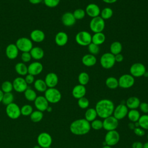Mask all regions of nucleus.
<instances>
[{"label":"nucleus","instance_id":"f257e3e1","mask_svg":"<svg viewBox=\"0 0 148 148\" xmlns=\"http://www.w3.org/2000/svg\"><path fill=\"white\" fill-rule=\"evenodd\" d=\"M114 108V104L112 101L108 99H102L97 102L95 109L98 116L104 119L113 115Z\"/></svg>","mask_w":148,"mask_h":148},{"label":"nucleus","instance_id":"f03ea898","mask_svg":"<svg viewBox=\"0 0 148 148\" xmlns=\"http://www.w3.org/2000/svg\"><path fill=\"white\" fill-rule=\"evenodd\" d=\"M91 130L90 123L85 119H79L74 120L69 126L70 131L75 135H84L89 132Z\"/></svg>","mask_w":148,"mask_h":148},{"label":"nucleus","instance_id":"7ed1b4c3","mask_svg":"<svg viewBox=\"0 0 148 148\" xmlns=\"http://www.w3.org/2000/svg\"><path fill=\"white\" fill-rule=\"evenodd\" d=\"M45 97L51 103H57L61 99V93L56 88H47L45 92Z\"/></svg>","mask_w":148,"mask_h":148},{"label":"nucleus","instance_id":"20e7f679","mask_svg":"<svg viewBox=\"0 0 148 148\" xmlns=\"http://www.w3.org/2000/svg\"><path fill=\"white\" fill-rule=\"evenodd\" d=\"M90 28L94 33L102 32L105 27V20L101 17L98 16L92 18L90 22Z\"/></svg>","mask_w":148,"mask_h":148},{"label":"nucleus","instance_id":"39448f33","mask_svg":"<svg viewBox=\"0 0 148 148\" xmlns=\"http://www.w3.org/2000/svg\"><path fill=\"white\" fill-rule=\"evenodd\" d=\"M115 63L114 55L112 54L111 53H105L103 54L100 58V64L104 69H109L113 68Z\"/></svg>","mask_w":148,"mask_h":148},{"label":"nucleus","instance_id":"423d86ee","mask_svg":"<svg viewBox=\"0 0 148 148\" xmlns=\"http://www.w3.org/2000/svg\"><path fill=\"white\" fill-rule=\"evenodd\" d=\"M15 45L19 51L23 52H29L33 47L32 41L26 37H21L18 38Z\"/></svg>","mask_w":148,"mask_h":148},{"label":"nucleus","instance_id":"0eeeda50","mask_svg":"<svg viewBox=\"0 0 148 148\" xmlns=\"http://www.w3.org/2000/svg\"><path fill=\"white\" fill-rule=\"evenodd\" d=\"M75 40L80 46H87L91 43L92 36L88 32L82 31L76 35Z\"/></svg>","mask_w":148,"mask_h":148},{"label":"nucleus","instance_id":"6e6552de","mask_svg":"<svg viewBox=\"0 0 148 148\" xmlns=\"http://www.w3.org/2000/svg\"><path fill=\"white\" fill-rule=\"evenodd\" d=\"M130 72L133 77H140L146 74V68L142 63L135 62L130 66Z\"/></svg>","mask_w":148,"mask_h":148},{"label":"nucleus","instance_id":"1a4fd4ad","mask_svg":"<svg viewBox=\"0 0 148 148\" xmlns=\"http://www.w3.org/2000/svg\"><path fill=\"white\" fill-rule=\"evenodd\" d=\"M120 140V134L116 130L107 131L105 136V143L106 145L113 146L118 143Z\"/></svg>","mask_w":148,"mask_h":148},{"label":"nucleus","instance_id":"9d476101","mask_svg":"<svg viewBox=\"0 0 148 148\" xmlns=\"http://www.w3.org/2000/svg\"><path fill=\"white\" fill-rule=\"evenodd\" d=\"M119 87L122 88H129L135 83V78L131 74H124L118 79Z\"/></svg>","mask_w":148,"mask_h":148},{"label":"nucleus","instance_id":"9b49d317","mask_svg":"<svg viewBox=\"0 0 148 148\" xmlns=\"http://www.w3.org/2000/svg\"><path fill=\"white\" fill-rule=\"evenodd\" d=\"M6 115L11 119H17L21 115L20 108L16 103H11L6 106Z\"/></svg>","mask_w":148,"mask_h":148},{"label":"nucleus","instance_id":"f8f14e48","mask_svg":"<svg viewBox=\"0 0 148 148\" xmlns=\"http://www.w3.org/2000/svg\"><path fill=\"white\" fill-rule=\"evenodd\" d=\"M37 142L42 148H49L52 143V138L49 133L43 132L38 135Z\"/></svg>","mask_w":148,"mask_h":148},{"label":"nucleus","instance_id":"ddd939ff","mask_svg":"<svg viewBox=\"0 0 148 148\" xmlns=\"http://www.w3.org/2000/svg\"><path fill=\"white\" fill-rule=\"evenodd\" d=\"M103 128L107 131L116 130L119 125V120L113 115L103 119Z\"/></svg>","mask_w":148,"mask_h":148},{"label":"nucleus","instance_id":"4468645a","mask_svg":"<svg viewBox=\"0 0 148 148\" xmlns=\"http://www.w3.org/2000/svg\"><path fill=\"white\" fill-rule=\"evenodd\" d=\"M128 108L125 103H120L114 108L113 116L118 120L125 118L128 114Z\"/></svg>","mask_w":148,"mask_h":148},{"label":"nucleus","instance_id":"2eb2a0df","mask_svg":"<svg viewBox=\"0 0 148 148\" xmlns=\"http://www.w3.org/2000/svg\"><path fill=\"white\" fill-rule=\"evenodd\" d=\"M12 84L14 90L17 92H24L28 88V84L24 78L22 77H16L13 80Z\"/></svg>","mask_w":148,"mask_h":148},{"label":"nucleus","instance_id":"dca6fc26","mask_svg":"<svg viewBox=\"0 0 148 148\" xmlns=\"http://www.w3.org/2000/svg\"><path fill=\"white\" fill-rule=\"evenodd\" d=\"M34 102V105L36 109L38 110H39L40 112H45L47 108L49 106V102L47 101L45 96L39 95L37 96L36 99H35Z\"/></svg>","mask_w":148,"mask_h":148},{"label":"nucleus","instance_id":"f3484780","mask_svg":"<svg viewBox=\"0 0 148 148\" xmlns=\"http://www.w3.org/2000/svg\"><path fill=\"white\" fill-rule=\"evenodd\" d=\"M86 14L91 18L96 17L99 16L101 9L99 6L95 3H91L87 5L85 9Z\"/></svg>","mask_w":148,"mask_h":148},{"label":"nucleus","instance_id":"a211bd4d","mask_svg":"<svg viewBox=\"0 0 148 148\" xmlns=\"http://www.w3.org/2000/svg\"><path fill=\"white\" fill-rule=\"evenodd\" d=\"M43 69V66L40 62L35 61L31 62L28 66V73H29L33 76L39 75L42 73Z\"/></svg>","mask_w":148,"mask_h":148},{"label":"nucleus","instance_id":"6ab92c4d","mask_svg":"<svg viewBox=\"0 0 148 148\" xmlns=\"http://www.w3.org/2000/svg\"><path fill=\"white\" fill-rule=\"evenodd\" d=\"M44 80L48 88H53L55 87L58 83V77L56 73L50 72L46 75Z\"/></svg>","mask_w":148,"mask_h":148},{"label":"nucleus","instance_id":"aec40b11","mask_svg":"<svg viewBox=\"0 0 148 148\" xmlns=\"http://www.w3.org/2000/svg\"><path fill=\"white\" fill-rule=\"evenodd\" d=\"M76 20L75 19L73 13L70 12H66L64 13L61 17V21L64 25L66 27H72L75 23Z\"/></svg>","mask_w":148,"mask_h":148},{"label":"nucleus","instance_id":"412c9836","mask_svg":"<svg viewBox=\"0 0 148 148\" xmlns=\"http://www.w3.org/2000/svg\"><path fill=\"white\" fill-rule=\"evenodd\" d=\"M18 49L16 45L13 43H10L7 46L5 50L6 57L10 60L16 59L18 55Z\"/></svg>","mask_w":148,"mask_h":148},{"label":"nucleus","instance_id":"4be33fe9","mask_svg":"<svg viewBox=\"0 0 148 148\" xmlns=\"http://www.w3.org/2000/svg\"><path fill=\"white\" fill-rule=\"evenodd\" d=\"M86 94V88L85 86L80 84L76 85L72 90V94L76 99H79L84 97Z\"/></svg>","mask_w":148,"mask_h":148},{"label":"nucleus","instance_id":"5701e85b","mask_svg":"<svg viewBox=\"0 0 148 148\" xmlns=\"http://www.w3.org/2000/svg\"><path fill=\"white\" fill-rule=\"evenodd\" d=\"M45 34L44 32L40 29H34L30 34V39L34 42H42L45 40Z\"/></svg>","mask_w":148,"mask_h":148},{"label":"nucleus","instance_id":"b1692460","mask_svg":"<svg viewBox=\"0 0 148 148\" xmlns=\"http://www.w3.org/2000/svg\"><path fill=\"white\" fill-rule=\"evenodd\" d=\"M68 41L67 34L63 31L58 32L55 36V42L58 46H65Z\"/></svg>","mask_w":148,"mask_h":148},{"label":"nucleus","instance_id":"393cba45","mask_svg":"<svg viewBox=\"0 0 148 148\" xmlns=\"http://www.w3.org/2000/svg\"><path fill=\"white\" fill-rule=\"evenodd\" d=\"M97 60L94 55L91 54H87L83 56L82 58V64L88 67H91L95 65L97 63Z\"/></svg>","mask_w":148,"mask_h":148},{"label":"nucleus","instance_id":"a878e982","mask_svg":"<svg viewBox=\"0 0 148 148\" xmlns=\"http://www.w3.org/2000/svg\"><path fill=\"white\" fill-rule=\"evenodd\" d=\"M140 103V99L138 97L134 96L129 97L127 99L125 104L130 109H136L139 108Z\"/></svg>","mask_w":148,"mask_h":148},{"label":"nucleus","instance_id":"bb28decb","mask_svg":"<svg viewBox=\"0 0 148 148\" xmlns=\"http://www.w3.org/2000/svg\"><path fill=\"white\" fill-rule=\"evenodd\" d=\"M29 53L31 55L32 58H34L36 60H40L42 59L45 54L43 50L38 46L33 47Z\"/></svg>","mask_w":148,"mask_h":148},{"label":"nucleus","instance_id":"cd10ccee","mask_svg":"<svg viewBox=\"0 0 148 148\" xmlns=\"http://www.w3.org/2000/svg\"><path fill=\"white\" fill-rule=\"evenodd\" d=\"M34 86L35 89L40 92H45L48 88L45 80L41 79L35 80L34 83Z\"/></svg>","mask_w":148,"mask_h":148},{"label":"nucleus","instance_id":"c85d7f7f","mask_svg":"<svg viewBox=\"0 0 148 148\" xmlns=\"http://www.w3.org/2000/svg\"><path fill=\"white\" fill-rule=\"evenodd\" d=\"M105 39L106 36L103 32L94 33V34L92 36L91 42L99 46L105 42Z\"/></svg>","mask_w":148,"mask_h":148},{"label":"nucleus","instance_id":"c756f323","mask_svg":"<svg viewBox=\"0 0 148 148\" xmlns=\"http://www.w3.org/2000/svg\"><path fill=\"white\" fill-rule=\"evenodd\" d=\"M16 73L20 76H25L28 74V66L24 62H18L15 65Z\"/></svg>","mask_w":148,"mask_h":148},{"label":"nucleus","instance_id":"7c9ffc66","mask_svg":"<svg viewBox=\"0 0 148 148\" xmlns=\"http://www.w3.org/2000/svg\"><path fill=\"white\" fill-rule=\"evenodd\" d=\"M123 50L122 44L118 41L113 42L111 43L110 46V53L113 55H116L121 53Z\"/></svg>","mask_w":148,"mask_h":148},{"label":"nucleus","instance_id":"2f4dec72","mask_svg":"<svg viewBox=\"0 0 148 148\" xmlns=\"http://www.w3.org/2000/svg\"><path fill=\"white\" fill-rule=\"evenodd\" d=\"M97 116L98 115H97L96 110L95 109V108H90L87 109L84 114V117H85L84 119L90 123L92 121L95 119H96Z\"/></svg>","mask_w":148,"mask_h":148},{"label":"nucleus","instance_id":"473e14b6","mask_svg":"<svg viewBox=\"0 0 148 148\" xmlns=\"http://www.w3.org/2000/svg\"><path fill=\"white\" fill-rule=\"evenodd\" d=\"M105 84L109 89H116L119 87L118 79L113 76L108 77L105 80Z\"/></svg>","mask_w":148,"mask_h":148},{"label":"nucleus","instance_id":"72a5a7b5","mask_svg":"<svg viewBox=\"0 0 148 148\" xmlns=\"http://www.w3.org/2000/svg\"><path fill=\"white\" fill-rule=\"evenodd\" d=\"M127 117L132 123L138 122L140 117V112L136 109H130L128 110Z\"/></svg>","mask_w":148,"mask_h":148},{"label":"nucleus","instance_id":"f704fd0d","mask_svg":"<svg viewBox=\"0 0 148 148\" xmlns=\"http://www.w3.org/2000/svg\"><path fill=\"white\" fill-rule=\"evenodd\" d=\"M24 94L25 98L28 101H34L37 97L36 91L34 90L29 87H28L24 92Z\"/></svg>","mask_w":148,"mask_h":148},{"label":"nucleus","instance_id":"c9c22d12","mask_svg":"<svg viewBox=\"0 0 148 148\" xmlns=\"http://www.w3.org/2000/svg\"><path fill=\"white\" fill-rule=\"evenodd\" d=\"M31 120L34 123H38L40 121L43 117V113L42 112L36 110L32 112L29 116Z\"/></svg>","mask_w":148,"mask_h":148},{"label":"nucleus","instance_id":"e433bc0d","mask_svg":"<svg viewBox=\"0 0 148 148\" xmlns=\"http://www.w3.org/2000/svg\"><path fill=\"white\" fill-rule=\"evenodd\" d=\"M113 14V10L109 7H106L103 8L102 10H101L100 16L105 20L110 18Z\"/></svg>","mask_w":148,"mask_h":148},{"label":"nucleus","instance_id":"4c0bfd02","mask_svg":"<svg viewBox=\"0 0 148 148\" xmlns=\"http://www.w3.org/2000/svg\"><path fill=\"white\" fill-rule=\"evenodd\" d=\"M138 123L139 127L144 130H148V114H145L140 116Z\"/></svg>","mask_w":148,"mask_h":148},{"label":"nucleus","instance_id":"58836bf2","mask_svg":"<svg viewBox=\"0 0 148 148\" xmlns=\"http://www.w3.org/2000/svg\"><path fill=\"white\" fill-rule=\"evenodd\" d=\"M90 80L89 75L86 72H82L78 76V82L80 84L86 86Z\"/></svg>","mask_w":148,"mask_h":148},{"label":"nucleus","instance_id":"ea45409f","mask_svg":"<svg viewBox=\"0 0 148 148\" xmlns=\"http://www.w3.org/2000/svg\"><path fill=\"white\" fill-rule=\"evenodd\" d=\"M14 101V95L11 92H6L3 94L2 103L7 106L8 105L13 103Z\"/></svg>","mask_w":148,"mask_h":148},{"label":"nucleus","instance_id":"a19ab883","mask_svg":"<svg viewBox=\"0 0 148 148\" xmlns=\"http://www.w3.org/2000/svg\"><path fill=\"white\" fill-rule=\"evenodd\" d=\"M1 90L3 91V93L11 92L13 90L12 83L8 80L3 82L1 84Z\"/></svg>","mask_w":148,"mask_h":148},{"label":"nucleus","instance_id":"79ce46f5","mask_svg":"<svg viewBox=\"0 0 148 148\" xmlns=\"http://www.w3.org/2000/svg\"><path fill=\"white\" fill-rule=\"evenodd\" d=\"M21 111V114L24 116H30V114L32 113L33 110V108L31 105L29 104H25L20 108Z\"/></svg>","mask_w":148,"mask_h":148},{"label":"nucleus","instance_id":"37998d69","mask_svg":"<svg viewBox=\"0 0 148 148\" xmlns=\"http://www.w3.org/2000/svg\"><path fill=\"white\" fill-rule=\"evenodd\" d=\"M87 46H88V51L89 53L95 56L98 54L100 51L99 46L92 42L90 45H88Z\"/></svg>","mask_w":148,"mask_h":148},{"label":"nucleus","instance_id":"c03bdc74","mask_svg":"<svg viewBox=\"0 0 148 148\" xmlns=\"http://www.w3.org/2000/svg\"><path fill=\"white\" fill-rule=\"evenodd\" d=\"M77 105L80 108L82 109H85L88 108V107L89 106L90 102L87 98L84 97L78 99Z\"/></svg>","mask_w":148,"mask_h":148},{"label":"nucleus","instance_id":"a18cd8bd","mask_svg":"<svg viewBox=\"0 0 148 148\" xmlns=\"http://www.w3.org/2000/svg\"><path fill=\"white\" fill-rule=\"evenodd\" d=\"M73 14L76 20H82L85 17L86 12L85 10L79 8L74 10V12H73Z\"/></svg>","mask_w":148,"mask_h":148},{"label":"nucleus","instance_id":"49530a36","mask_svg":"<svg viewBox=\"0 0 148 148\" xmlns=\"http://www.w3.org/2000/svg\"><path fill=\"white\" fill-rule=\"evenodd\" d=\"M91 128L95 130H99L103 128V122L99 119H95L90 123Z\"/></svg>","mask_w":148,"mask_h":148},{"label":"nucleus","instance_id":"de8ad7c7","mask_svg":"<svg viewBox=\"0 0 148 148\" xmlns=\"http://www.w3.org/2000/svg\"><path fill=\"white\" fill-rule=\"evenodd\" d=\"M43 2L46 6L53 8L58 5L60 0H43Z\"/></svg>","mask_w":148,"mask_h":148},{"label":"nucleus","instance_id":"09e8293b","mask_svg":"<svg viewBox=\"0 0 148 148\" xmlns=\"http://www.w3.org/2000/svg\"><path fill=\"white\" fill-rule=\"evenodd\" d=\"M32 59L31 55L29 52H23L21 54V60L24 63L29 62Z\"/></svg>","mask_w":148,"mask_h":148},{"label":"nucleus","instance_id":"8fccbe9b","mask_svg":"<svg viewBox=\"0 0 148 148\" xmlns=\"http://www.w3.org/2000/svg\"><path fill=\"white\" fill-rule=\"evenodd\" d=\"M139 108L142 112L145 114L148 113V103L145 102H140Z\"/></svg>","mask_w":148,"mask_h":148},{"label":"nucleus","instance_id":"3c124183","mask_svg":"<svg viewBox=\"0 0 148 148\" xmlns=\"http://www.w3.org/2000/svg\"><path fill=\"white\" fill-rule=\"evenodd\" d=\"M24 79L28 84H31L34 83L35 80L34 76H33L29 73H28L25 75Z\"/></svg>","mask_w":148,"mask_h":148},{"label":"nucleus","instance_id":"603ef678","mask_svg":"<svg viewBox=\"0 0 148 148\" xmlns=\"http://www.w3.org/2000/svg\"><path fill=\"white\" fill-rule=\"evenodd\" d=\"M134 132L135 135L139 136H143L145 134V131L140 127H135L134 130Z\"/></svg>","mask_w":148,"mask_h":148},{"label":"nucleus","instance_id":"864d4df0","mask_svg":"<svg viewBox=\"0 0 148 148\" xmlns=\"http://www.w3.org/2000/svg\"><path fill=\"white\" fill-rule=\"evenodd\" d=\"M143 144L139 141H135L132 144V148H143Z\"/></svg>","mask_w":148,"mask_h":148},{"label":"nucleus","instance_id":"5fc2aeb1","mask_svg":"<svg viewBox=\"0 0 148 148\" xmlns=\"http://www.w3.org/2000/svg\"><path fill=\"white\" fill-rule=\"evenodd\" d=\"M114 58H115L116 62H122L123 61V59H124V57L121 53H119L118 54L115 55Z\"/></svg>","mask_w":148,"mask_h":148},{"label":"nucleus","instance_id":"6e6d98bb","mask_svg":"<svg viewBox=\"0 0 148 148\" xmlns=\"http://www.w3.org/2000/svg\"><path fill=\"white\" fill-rule=\"evenodd\" d=\"M28 1L31 4H34V5L39 4L41 3L42 1H43V0H28Z\"/></svg>","mask_w":148,"mask_h":148},{"label":"nucleus","instance_id":"4d7b16f0","mask_svg":"<svg viewBox=\"0 0 148 148\" xmlns=\"http://www.w3.org/2000/svg\"><path fill=\"white\" fill-rule=\"evenodd\" d=\"M117 0H102V1L108 4H112L117 2Z\"/></svg>","mask_w":148,"mask_h":148},{"label":"nucleus","instance_id":"13d9d810","mask_svg":"<svg viewBox=\"0 0 148 148\" xmlns=\"http://www.w3.org/2000/svg\"><path fill=\"white\" fill-rule=\"evenodd\" d=\"M130 129L131 130H134V128H135V124H133V123H129V125H128Z\"/></svg>","mask_w":148,"mask_h":148},{"label":"nucleus","instance_id":"bf43d9fd","mask_svg":"<svg viewBox=\"0 0 148 148\" xmlns=\"http://www.w3.org/2000/svg\"><path fill=\"white\" fill-rule=\"evenodd\" d=\"M3 91L0 89V103L2 102V98H3Z\"/></svg>","mask_w":148,"mask_h":148},{"label":"nucleus","instance_id":"052dcab7","mask_svg":"<svg viewBox=\"0 0 148 148\" xmlns=\"http://www.w3.org/2000/svg\"><path fill=\"white\" fill-rule=\"evenodd\" d=\"M143 148H148V142H145V143L143 144Z\"/></svg>","mask_w":148,"mask_h":148},{"label":"nucleus","instance_id":"680f3d73","mask_svg":"<svg viewBox=\"0 0 148 148\" xmlns=\"http://www.w3.org/2000/svg\"><path fill=\"white\" fill-rule=\"evenodd\" d=\"M51 110H52V108H51V107H50V106H48V108H47V109H46V111H47L48 112H51Z\"/></svg>","mask_w":148,"mask_h":148},{"label":"nucleus","instance_id":"e2e57ef3","mask_svg":"<svg viewBox=\"0 0 148 148\" xmlns=\"http://www.w3.org/2000/svg\"><path fill=\"white\" fill-rule=\"evenodd\" d=\"M102 148H112V146H108V145H105Z\"/></svg>","mask_w":148,"mask_h":148},{"label":"nucleus","instance_id":"0e129e2a","mask_svg":"<svg viewBox=\"0 0 148 148\" xmlns=\"http://www.w3.org/2000/svg\"><path fill=\"white\" fill-rule=\"evenodd\" d=\"M33 148H42L39 145H35V146H34V147H33Z\"/></svg>","mask_w":148,"mask_h":148},{"label":"nucleus","instance_id":"69168bd1","mask_svg":"<svg viewBox=\"0 0 148 148\" xmlns=\"http://www.w3.org/2000/svg\"><path fill=\"white\" fill-rule=\"evenodd\" d=\"M147 140H148V134H147Z\"/></svg>","mask_w":148,"mask_h":148},{"label":"nucleus","instance_id":"338daca9","mask_svg":"<svg viewBox=\"0 0 148 148\" xmlns=\"http://www.w3.org/2000/svg\"><path fill=\"white\" fill-rule=\"evenodd\" d=\"M0 51H1V46H0Z\"/></svg>","mask_w":148,"mask_h":148}]
</instances>
